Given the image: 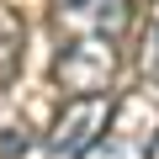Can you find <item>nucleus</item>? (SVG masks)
<instances>
[{
  "mask_svg": "<svg viewBox=\"0 0 159 159\" xmlns=\"http://www.w3.org/2000/svg\"><path fill=\"white\" fill-rule=\"evenodd\" d=\"M122 69V43H58L53 48V85L64 101L80 96H111Z\"/></svg>",
  "mask_w": 159,
  "mask_h": 159,
  "instance_id": "nucleus-1",
  "label": "nucleus"
},
{
  "mask_svg": "<svg viewBox=\"0 0 159 159\" xmlns=\"http://www.w3.org/2000/svg\"><path fill=\"white\" fill-rule=\"evenodd\" d=\"M133 0H53V43H127Z\"/></svg>",
  "mask_w": 159,
  "mask_h": 159,
  "instance_id": "nucleus-2",
  "label": "nucleus"
},
{
  "mask_svg": "<svg viewBox=\"0 0 159 159\" xmlns=\"http://www.w3.org/2000/svg\"><path fill=\"white\" fill-rule=\"evenodd\" d=\"M154 138H159V106L148 96H122L111 101V117L85 159H148Z\"/></svg>",
  "mask_w": 159,
  "mask_h": 159,
  "instance_id": "nucleus-3",
  "label": "nucleus"
},
{
  "mask_svg": "<svg viewBox=\"0 0 159 159\" xmlns=\"http://www.w3.org/2000/svg\"><path fill=\"white\" fill-rule=\"evenodd\" d=\"M111 101L117 96H80V101H64L58 106V122L43 133L37 143V159H85L90 143L101 138L106 117H111Z\"/></svg>",
  "mask_w": 159,
  "mask_h": 159,
  "instance_id": "nucleus-4",
  "label": "nucleus"
},
{
  "mask_svg": "<svg viewBox=\"0 0 159 159\" xmlns=\"http://www.w3.org/2000/svg\"><path fill=\"white\" fill-rule=\"evenodd\" d=\"M21 48H27V27L11 6H0V96L11 90V80L21 74Z\"/></svg>",
  "mask_w": 159,
  "mask_h": 159,
  "instance_id": "nucleus-5",
  "label": "nucleus"
},
{
  "mask_svg": "<svg viewBox=\"0 0 159 159\" xmlns=\"http://www.w3.org/2000/svg\"><path fill=\"white\" fill-rule=\"evenodd\" d=\"M138 69L148 85H159V0H154V11L143 21V37H138Z\"/></svg>",
  "mask_w": 159,
  "mask_h": 159,
  "instance_id": "nucleus-6",
  "label": "nucleus"
},
{
  "mask_svg": "<svg viewBox=\"0 0 159 159\" xmlns=\"http://www.w3.org/2000/svg\"><path fill=\"white\" fill-rule=\"evenodd\" d=\"M148 159H159V138H154V148H148Z\"/></svg>",
  "mask_w": 159,
  "mask_h": 159,
  "instance_id": "nucleus-7",
  "label": "nucleus"
}]
</instances>
